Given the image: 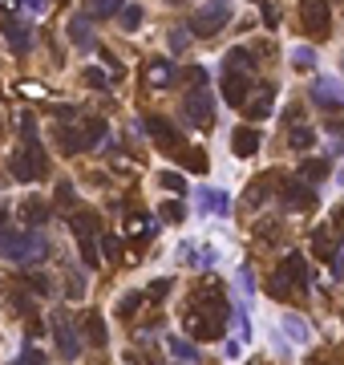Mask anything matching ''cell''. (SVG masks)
<instances>
[{
	"label": "cell",
	"instance_id": "cell-1",
	"mask_svg": "<svg viewBox=\"0 0 344 365\" xmlns=\"http://www.w3.org/2000/svg\"><path fill=\"white\" fill-rule=\"evenodd\" d=\"M0 256L13 260V264H41L49 256V240L37 232V228H25V232H0Z\"/></svg>",
	"mask_w": 344,
	"mask_h": 365
},
{
	"label": "cell",
	"instance_id": "cell-2",
	"mask_svg": "<svg viewBox=\"0 0 344 365\" xmlns=\"http://www.w3.org/2000/svg\"><path fill=\"white\" fill-rule=\"evenodd\" d=\"M8 166H13V179H20V182L45 179V175H49V159H45V150H41V138H37V142H25V147L8 159Z\"/></svg>",
	"mask_w": 344,
	"mask_h": 365
},
{
	"label": "cell",
	"instance_id": "cell-3",
	"mask_svg": "<svg viewBox=\"0 0 344 365\" xmlns=\"http://www.w3.org/2000/svg\"><path fill=\"white\" fill-rule=\"evenodd\" d=\"M231 20V0H207L191 13V33L195 37H215L223 33V25Z\"/></svg>",
	"mask_w": 344,
	"mask_h": 365
},
{
	"label": "cell",
	"instance_id": "cell-4",
	"mask_svg": "<svg viewBox=\"0 0 344 365\" xmlns=\"http://www.w3.org/2000/svg\"><path fill=\"white\" fill-rule=\"evenodd\" d=\"M186 333H191V341H215L219 333H223V321H227V313H215V309H207V304H191L186 309Z\"/></svg>",
	"mask_w": 344,
	"mask_h": 365
},
{
	"label": "cell",
	"instance_id": "cell-5",
	"mask_svg": "<svg viewBox=\"0 0 344 365\" xmlns=\"http://www.w3.org/2000/svg\"><path fill=\"white\" fill-rule=\"evenodd\" d=\"M182 114H186V122H191L195 130H207V126H211L215 122V101H211V94H207V85H191V89H186Z\"/></svg>",
	"mask_w": 344,
	"mask_h": 365
},
{
	"label": "cell",
	"instance_id": "cell-6",
	"mask_svg": "<svg viewBox=\"0 0 344 365\" xmlns=\"http://www.w3.org/2000/svg\"><path fill=\"white\" fill-rule=\"evenodd\" d=\"M279 203L288 207V211H308L312 203H316V182L308 179H288L279 187Z\"/></svg>",
	"mask_w": 344,
	"mask_h": 365
},
{
	"label": "cell",
	"instance_id": "cell-7",
	"mask_svg": "<svg viewBox=\"0 0 344 365\" xmlns=\"http://www.w3.org/2000/svg\"><path fill=\"white\" fill-rule=\"evenodd\" d=\"M308 98L320 110H344V82H336V78H312Z\"/></svg>",
	"mask_w": 344,
	"mask_h": 365
},
{
	"label": "cell",
	"instance_id": "cell-8",
	"mask_svg": "<svg viewBox=\"0 0 344 365\" xmlns=\"http://www.w3.org/2000/svg\"><path fill=\"white\" fill-rule=\"evenodd\" d=\"M300 20L312 37H324L332 29V13H328L324 0H300Z\"/></svg>",
	"mask_w": 344,
	"mask_h": 365
},
{
	"label": "cell",
	"instance_id": "cell-9",
	"mask_svg": "<svg viewBox=\"0 0 344 365\" xmlns=\"http://www.w3.org/2000/svg\"><path fill=\"white\" fill-rule=\"evenodd\" d=\"M276 276H279L284 284H288L292 292H308V260H304L300 252H288V260L279 264Z\"/></svg>",
	"mask_w": 344,
	"mask_h": 365
},
{
	"label": "cell",
	"instance_id": "cell-10",
	"mask_svg": "<svg viewBox=\"0 0 344 365\" xmlns=\"http://www.w3.org/2000/svg\"><path fill=\"white\" fill-rule=\"evenodd\" d=\"M49 325H53V337H57V349H61V357H65V361H77V357H82V341H77L73 325H69L61 313H53Z\"/></svg>",
	"mask_w": 344,
	"mask_h": 365
},
{
	"label": "cell",
	"instance_id": "cell-11",
	"mask_svg": "<svg viewBox=\"0 0 344 365\" xmlns=\"http://www.w3.org/2000/svg\"><path fill=\"white\" fill-rule=\"evenodd\" d=\"M243 110H247V118H255V122L272 118V110H276V85H272V82H263L260 89H255V94H247Z\"/></svg>",
	"mask_w": 344,
	"mask_h": 365
},
{
	"label": "cell",
	"instance_id": "cell-12",
	"mask_svg": "<svg viewBox=\"0 0 344 365\" xmlns=\"http://www.w3.org/2000/svg\"><path fill=\"white\" fill-rule=\"evenodd\" d=\"M146 130L154 138V147L158 150H179L182 138H179V126L170 122V118H146Z\"/></svg>",
	"mask_w": 344,
	"mask_h": 365
},
{
	"label": "cell",
	"instance_id": "cell-13",
	"mask_svg": "<svg viewBox=\"0 0 344 365\" xmlns=\"http://www.w3.org/2000/svg\"><path fill=\"white\" fill-rule=\"evenodd\" d=\"M247 94H251V78H247V73H231V69H223V101L235 106V110H243Z\"/></svg>",
	"mask_w": 344,
	"mask_h": 365
},
{
	"label": "cell",
	"instance_id": "cell-14",
	"mask_svg": "<svg viewBox=\"0 0 344 365\" xmlns=\"http://www.w3.org/2000/svg\"><path fill=\"white\" fill-rule=\"evenodd\" d=\"M195 203H198V211H211V216H223V219L231 216V195L219 191V187H198Z\"/></svg>",
	"mask_w": 344,
	"mask_h": 365
},
{
	"label": "cell",
	"instance_id": "cell-15",
	"mask_svg": "<svg viewBox=\"0 0 344 365\" xmlns=\"http://www.w3.org/2000/svg\"><path fill=\"white\" fill-rule=\"evenodd\" d=\"M4 37H8V49L13 53H29L33 49V29L25 20H4Z\"/></svg>",
	"mask_w": 344,
	"mask_h": 365
},
{
	"label": "cell",
	"instance_id": "cell-16",
	"mask_svg": "<svg viewBox=\"0 0 344 365\" xmlns=\"http://www.w3.org/2000/svg\"><path fill=\"white\" fill-rule=\"evenodd\" d=\"M174 78H179V69L170 66V61H163V57H154V61L146 66V85H154V89L174 85Z\"/></svg>",
	"mask_w": 344,
	"mask_h": 365
},
{
	"label": "cell",
	"instance_id": "cell-17",
	"mask_svg": "<svg viewBox=\"0 0 344 365\" xmlns=\"http://www.w3.org/2000/svg\"><path fill=\"white\" fill-rule=\"evenodd\" d=\"M69 41H73L77 49H94V17H89V13L69 20Z\"/></svg>",
	"mask_w": 344,
	"mask_h": 365
},
{
	"label": "cell",
	"instance_id": "cell-18",
	"mask_svg": "<svg viewBox=\"0 0 344 365\" xmlns=\"http://www.w3.org/2000/svg\"><path fill=\"white\" fill-rule=\"evenodd\" d=\"M231 150H235L239 159H255V150H260V130H255V126H239L235 138H231Z\"/></svg>",
	"mask_w": 344,
	"mask_h": 365
},
{
	"label": "cell",
	"instance_id": "cell-19",
	"mask_svg": "<svg viewBox=\"0 0 344 365\" xmlns=\"http://www.w3.org/2000/svg\"><path fill=\"white\" fill-rule=\"evenodd\" d=\"M53 138H57V147L65 150V154H82V150H85V134L73 130V126H61V122H57Z\"/></svg>",
	"mask_w": 344,
	"mask_h": 365
},
{
	"label": "cell",
	"instance_id": "cell-20",
	"mask_svg": "<svg viewBox=\"0 0 344 365\" xmlns=\"http://www.w3.org/2000/svg\"><path fill=\"white\" fill-rule=\"evenodd\" d=\"M20 219H25V228H41V223L49 219V207L41 199H25L20 203Z\"/></svg>",
	"mask_w": 344,
	"mask_h": 365
},
{
	"label": "cell",
	"instance_id": "cell-21",
	"mask_svg": "<svg viewBox=\"0 0 344 365\" xmlns=\"http://www.w3.org/2000/svg\"><path fill=\"white\" fill-rule=\"evenodd\" d=\"M82 329H85V341H89V345H106V341H110V337H106V321H101L98 313H85V321H82Z\"/></svg>",
	"mask_w": 344,
	"mask_h": 365
},
{
	"label": "cell",
	"instance_id": "cell-22",
	"mask_svg": "<svg viewBox=\"0 0 344 365\" xmlns=\"http://www.w3.org/2000/svg\"><path fill=\"white\" fill-rule=\"evenodd\" d=\"M223 69H231V73H247V78H251L255 61H251V53L247 49H231L227 57H223Z\"/></svg>",
	"mask_w": 344,
	"mask_h": 365
},
{
	"label": "cell",
	"instance_id": "cell-23",
	"mask_svg": "<svg viewBox=\"0 0 344 365\" xmlns=\"http://www.w3.org/2000/svg\"><path fill=\"white\" fill-rule=\"evenodd\" d=\"M288 147L312 150V147H316V130H312V126H304V122H295L292 130H288Z\"/></svg>",
	"mask_w": 344,
	"mask_h": 365
},
{
	"label": "cell",
	"instance_id": "cell-24",
	"mask_svg": "<svg viewBox=\"0 0 344 365\" xmlns=\"http://www.w3.org/2000/svg\"><path fill=\"white\" fill-rule=\"evenodd\" d=\"M284 329H288V337H292L295 345H308V341H312V333H308V321H304V316L288 313V316H284Z\"/></svg>",
	"mask_w": 344,
	"mask_h": 365
},
{
	"label": "cell",
	"instance_id": "cell-25",
	"mask_svg": "<svg viewBox=\"0 0 344 365\" xmlns=\"http://www.w3.org/2000/svg\"><path fill=\"white\" fill-rule=\"evenodd\" d=\"M166 353L179 357V361H198V345L195 341H182V337H170V341H166Z\"/></svg>",
	"mask_w": 344,
	"mask_h": 365
},
{
	"label": "cell",
	"instance_id": "cell-26",
	"mask_svg": "<svg viewBox=\"0 0 344 365\" xmlns=\"http://www.w3.org/2000/svg\"><path fill=\"white\" fill-rule=\"evenodd\" d=\"M69 228H73V235H98V216L94 211H73Z\"/></svg>",
	"mask_w": 344,
	"mask_h": 365
},
{
	"label": "cell",
	"instance_id": "cell-27",
	"mask_svg": "<svg viewBox=\"0 0 344 365\" xmlns=\"http://www.w3.org/2000/svg\"><path fill=\"white\" fill-rule=\"evenodd\" d=\"M126 228H130L134 240H150V235L158 232V219H154V216H130V223H126Z\"/></svg>",
	"mask_w": 344,
	"mask_h": 365
},
{
	"label": "cell",
	"instance_id": "cell-28",
	"mask_svg": "<svg viewBox=\"0 0 344 365\" xmlns=\"http://www.w3.org/2000/svg\"><path fill=\"white\" fill-rule=\"evenodd\" d=\"M77 240H82V260H85V268H98V264H101L98 235H77Z\"/></svg>",
	"mask_w": 344,
	"mask_h": 365
},
{
	"label": "cell",
	"instance_id": "cell-29",
	"mask_svg": "<svg viewBox=\"0 0 344 365\" xmlns=\"http://www.w3.org/2000/svg\"><path fill=\"white\" fill-rule=\"evenodd\" d=\"M126 0H85V13L89 17H114Z\"/></svg>",
	"mask_w": 344,
	"mask_h": 365
},
{
	"label": "cell",
	"instance_id": "cell-30",
	"mask_svg": "<svg viewBox=\"0 0 344 365\" xmlns=\"http://www.w3.org/2000/svg\"><path fill=\"white\" fill-rule=\"evenodd\" d=\"M292 66L300 69V73L316 69V49H308V45H295V49H292Z\"/></svg>",
	"mask_w": 344,
	"mask_h": 365
},
{
	"label": "cell",
	"instance_id": "cell-31",
	"mask_svg": "<svg viewBox=\"0 0 344 365\" xmlns=\"http://www.w3.org/2000/svg\"><path fill=\"white\" fill-rule=\"evenodd\" d=\"M158 187H163V191H174V195H186V179H182L179 171H163V175H158Z\"/></svg>",
	"mask_w": 344,
	"mask_h": 365
},
{
	"label": "cell",
	"instance_id": "cell-32",
	"mask_svg": "<svg viewBox=\"0 0 344 365\" xmlns=\"http://www.w3.org/2000/svg\"><path fill=\"white\" fill-rule=\"evenodd\" d=\"M101 256H106L110 264H117V260H122V240H117L114 232H106V235H101Z\"/></svg>",
	"mask_w": 344,
	"mask_h": 365
},
{
	"label": "cell",
	"instance_id": "cell-33",
	"mask_svg": "<svg viewBox=\"0 0 344 365\" xmlns=\"http://www.w3.org/2000/svg\"><path fill=\"white\" fill-rule=\"evenodd\" d=\"M114 17L122 20V29H138V25H142V8H138V4H126V8H117Z\"/></svg>",
	"mask_w": 344,
	"mask_h": 365
},
{
	"label": "cell",
	"instance_id": "cell-34",
	"mask_svg": "<svg viewBox=\"0 0 344 365\" xmlns=\"http://www.w3.org/2000/svg\"><path fill=\"white\" fill-rule=\"evenodd\" d=\"M267 187H272V179H263V182H251V187H247V203H251V211L267 203Z\"/></svg>",
	"mask_w": 344,
	"mask_h": 365
},
{
	"label": "cell",
	"instance_id": "cell-35",
	"mask_svg": "<svg viewBox=\"0 0 344 365\" xmlns=\"http://www.w3.org/2000/svg\"><path fill=\"white\" fill-rule=\"evenodd\" d=\"M300 179L324 182V179H328V163H316V159H308V163H304V171H300Z\"/></svg>",
	"mask_w": 344,
	"mask_h": 365
},
{
	"label": "cell",
	"instance_id": "cell-36",
	"mask_svg": "<svg viewBox=\"0 0 344 365\" xmlns=\"http://www.w3.org/2000/svg\"><path fill=\"white\" fill-rule=\"evenodd\" d=\"M142 300H146V292H126V297L117 300V316H134Z\"/></svg>",
	"mask_w": 344,
	"mask_h": 365
},
{
	"label": "cell",
	"instance_id": "cell-37",
	"mask_svg": "<svg viewBox=\"0 0 344 365\" xmlns=\"http://www.w3.org/2000/svg\"><path fill=\"white\" fill-rule=\"evenodd\" d=\"M101 142H106V122L94 118V122L85 126V147H101Z\"/></svg>",
	"mask_w": 344,
	"mask_h": 365
},
{
	"label": "cell",
	"instance_id": "cell-38",
	"mask_svg": "<svg viewBox=\"0 0 344 365\" xmlns=\"http://www.w3.org/2000/svg\"><path fill=\"white\" fill-rule=\"evenodd\" d=\"M17 4H20V13H25V17H45L53 0H17Z\"/></svg>",
	"mask_w": 344,
	"mask_h": 365
},
{
	"label": "cell",
	"instance_id": "cell-39",
	"mask_svg": "<svg viewBox=\"0 0 344 365\" xmlns=\"http://www.w3.org/2000/svg\"><path fill=\"white\" fill-rule=\"evenodd\" d=\"M163 219H170V223H182V219H186V207H182L179 199H166L163 203Z\"/></svg>",
	"mask_w": 344,
	"mask_h": 365
},
{
	"label": "cell",
	"instance_id": "cell-40",
	"mask_svg": "<svg viewBox=\"0 0 344 365\" xmlns=\"http://www.w3.org/2000/svg\"><path fill=\"white\" fill-rule=\"evenodd\" d=\"M20 138H25V142H37V118L29 114V110L20 114Z\"/></svg>",
	"mask_w": 344,
	"mask_h": 365
},
{
	"label": "cell",
	"instance_id": "cell-41",
	"mask_svg": "<svg viewBox=\"0 0 344 365\" xmlns=\"http://www.w3.org/2000/svg\"><path fill=\"white\" fill-rule=\"evenodd\" d=\"M186 37H191V29H182V25H179V29H170V49L182 53V49H186Z\"/></svg>",
	"mask_w": 344,
	"mask_h": 365
},
{
	"label": "cell",
	"instance_id": "cell-42",
	"mask_svg": "<svg viewBox=\"0 0 344 365\" xmlns=\"http://www.w3.org/2000/svg\"><path fill=\"white\" fill-rule=\"evenodd\" d=\"M170 288H174V280H154L150 284V292H146V300H163Z\"/></svg>",
	"mask_w": 344,
	"mask_h": 365
},
{
	"label": "cell",
	"instance_id": "cell-43",
	"mask_svg": "<svg viewBox=\"0 0 344 365\" xmlns=\"http://www.w3.org/2000/svg\"><path fill=\"white\" fill-rule=\"evenodd\" d=\"M182 159H186V166H191V171H207V154H203V150H186Z\"/></svg>",
	"mask_w": 344,
	"mask_h": 365
},
{
	"label": "cell",
	"instance_id": "cell-44",
	"mask_svg": "<svg viewBox=\"0 0 344 365\" xmlns=\"http://www.w3.org/2000/svg\"><path fill=\"white\" fill-rule=\"evenodd\" d=\"M20 361H29V365H45V353H41V349H33L29 341H25V349H20Z\"/></svg>",
	"mask_w": 344,
	"mask_h": 365
},
{
	"label": "cell",
	"instance_id": "cell-45",
	"mask_svg": "<svg viewBox=\"0 0 344 365\" xmlns=\"http://www.w3.org/2000/svg\"><path fill=\"white\" fill-rule=\"evenodd\" d=\"M57 203H61V207L73 203V182H61V187H57Z\"/></svg>",
	"mask_w": 344,
	"mask_h": 365
},
{
	"label": "cell",
	"instance_id": "cell-46",
	"mask_svg": "<svg viewBox=\"0 0 344 365\" xmlns=\"http://www.w3.org/2000/svg\"><path fill=\"white\" fill-rule=\"evenodd\" d=\"M186 78H191V85H207V69H203V66H191V73H186Z\"/></svg>",
	"mask_w": 344,
	"mask_h": 365
},
{
	"label": "cell",
	"instance_id": "cell-47",
	"mask_svg": "<svg viewBox=\"0 0 344 365\" xmlns=\"http://www.w3.org/2000/svg\"><path fill=\"white\" fill-rule=\"evenodd\" d=\"M332 272H336V276H344V244H340V252L332 256Z\"/></svg>",
	"mask_w": 344,
	"mask_h": 365
},
{
	"label": "cell",
	"instance_id": "cell-48",
	"mask_svg": "<svg viewBox=\"0 0 344 365\" xmlns=\"http://www.w3.org/2000/svg\"><path fill=\"white\" fill-rule=\"evenodd\" d=\"M85 82H89V85H106V78H101L98 69H85Z\"/></svg>",
	"mask_w": 344,
	"mask_h": 365
},
{
	"label": "cell",
	"instance_id": "cell-49",
	"mask_svg": "<svg viewBox=\"0 0 344 365\" xmlns=\"http://www.w3.org/2000/svg\"><path fill=\"white\" fill-rule=\"evenodd\" d=\"M223 353H227V357H239V353H243V341H227V349H223Z\"/></svg>",
	"mask_w": 344,
	"mask_h": 365
},
{
	"label": "cell",
	"instance_id": "cell-50",
	"mask_svg": "<svg viewBox=\"0 0 344 365\" xmlns=\"http://www.w3.org/2000/svg\"><path fill=\"white\" fill-rule=\"evenodd\" d=\"M33 288H37V292H49L53 284H49V280H45V276H33Z\"/></svg>",
	"mask_w": 344,
	"mask_h": 365
},
{
	"label": "cell",
	"instance_id": "cell-51",
	"mask_svg": "<svg viewBox=\"0 0 344 365\" xmlns=\"http://www.w3.org/2000/svg\"><path fill=\"white\" fill-rule=\"evenodd\" d=\"M0 8H4V13H8V17H13V13H17L20 4H17V0H0Z\"/></svg>",
	"mask_w": 344,
	"mask_h": 365
},
{
	"label": "cell",
	"instance_id": "cell-52",
	"mask_svg": "<svg viewBox=\"0 0 344 365\" xmlns=\"http://www.w3.org/2000/svg\"><path fill=\"white\" fill-rule=\"evenodd\" d=\"M166 4H182V0H166Z\"/></svg>",
	"mask_w": 344,
	"mask_h": 365
},
{
	"label": "cell",
	"instance_id": "cell-53",
	"mask_svg": "<svg viewBox=\"0 0 344 365\" xmlns=\"http://www.w3.org/2000/svg\"><path fill=\"white\" fill-rule=\"evenodd\" d=\"M340 182H344V171H340Z\"/></svg>",
	"mask_w": 344,
	"mask_h": 365
}]
</instances>
